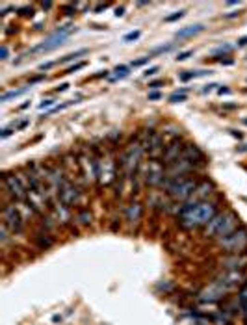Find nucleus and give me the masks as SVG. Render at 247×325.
<instances>
[{
  "label": "nucleus",
  "instance_id": "obj_11",
  "mask_svg": "<svg viewBox=\"0 0 247 325\" xmlns=\"http://www.w3.org/2000/svg\"><path fill=\"white\" fill-rule=\"evenodd\" d=\"M238 223H240L238 216H236L234 212H231V210H227L225 219L221 221V225H219V229H217V232H216V238L217 240H221L225 236H229L231 232H234L238 229Z\"/></svg>",
  "mask_w": 247,
  "mask_h": 325
},
{
  "label": "nucleus",
  "instance_id": "obj_20",
  "mask_svg": "<svg viewBox=\"0 0 247 325\" xmlns=\"http://www.w3.org/2000/svg\"><path fill=\"white\" fill-rule=\"evenodd\" d=\"M238 307H240V314L244 318V322L247 324V283L242 286L238 294Z\"/></svg>",
  "mask_w": 247,
  "mask_h": 325
},
{
  "label": "nucleus",
  "instance_id": "obj_38",
  "mask_svg": "<svg viewBox=\"0 0 247 325\" xmlns=\"http://www.w3.org/2000/svg\"><path fill=\"white\" fill-rule=\"evenodd\" d=\"M162 84H164V80H156V82H151V84H149V87H160Z\"/></svg>",
  "mask_w": 247,
  "mask_h": 325
},
{
  "label": "nucleus",
  "instance_id": "obj_34",
  "mask_svg": "<svg viewBox=\"0 0 247 325\" xmlns=\"http://www.w3.org/2000/svg\"><path fill=\"white\" fill-rule=\"evenodd\" d=\"M11 134H13V130H11V128H4V130H2V134H0V138L6 139L8 136H11Z\"/></svg>",
  "mask_w": 247,
  "mask_h": 325
},
{
  "label": "nucleus",
  "instance_id": "obj_17",
  "mask_svg": "<svg viewBox=\"0 0 247 325\" xmlns=\"http://www.w3.org/2000/svg\"><path fill=\"white\" fill-rule=\"evenodd\" d=\"M225 214H227V212L216 214V216L210 219V223L205 227V236H206V238H208V236H210V238H212V236H216V232H217V229H219V225H221V221L225 219Z\"/></svg>",
  "mask_w": 247,
  "mask_h": 325
},
{
  "label": "nucleus",
  "instance_id": "obj_8",
  "mask_svg": "<svg viewBox=\"0 0 247 325\" xmlns=\"http://www.w3.org/2000/svg\"><path fill=\"white\" fill-rule=\"evenodd\" d=\"M164 178H165V169H164V163L158 160H149L145 165V182L149 186H162Z\"/></svg>",
  "mask_w": 247,
  "mask_h": 325
},
{
  "label": "nucleus",
  "instance_id": "obj_12",
  "mask_svg": "<svg viewBox=\"0 0 247 325\" xmlns=\"http://www.w3.org/2000/svg\"><path fill=\"white\" fill-rule=\"evenodd\" d=\"M164 149H165V141H164V134L160 132H153V136L149 139V155H151V160H158V156L164 155Z\"/></svg>",
  "mask_w": 247,
  "mask_h": 325
},
{
  "label": "nucleus",
  "instance_id": "obj_18",
  "mask_svg": "<svg viewBox=\"0 0 247 325\" xmlns=\"http://www.w3.org/2000/svg\"><path fill=\"white\" fill-rule=\"evenodd\" d=\"M225 268L231 271H238V270H244L247 264V258H242V256L234 255V256H229L227 260H225Z\"/></svg>",
  "mask_w": 247,
  "mask_h": 325
},
{
  "label": "nucleus",
  "instance_id": "obj_39",
  "mask_svg": "<svg viewBox=\"0 0 247 325\" xmlns=\"http://www.w3.org/2000/svg\"><path fill=\"white\" fill-rule=\"evenodd\" d=\"M106 8H108V4H99V6L95 8V11L99 13V11H102V9H106Z\"/></svg>",
  "mask_w": 247,
  "mask_h": 325
},
{
  "label": "nucleus",
  "instance_id": "obj_19",
  "mask_svg": "<svg viewBox=\"0 0 247 325\" xmlns=\"http://www.w3.org/2000/svg\"><path fill=\"white\" fill-rule=\"evenodd\" d=\"M205 30V26L203 24H193V26H188V28H182V30H178L175 34V38L178 39H186V38H192V36H197L199 32Z\"/></svg>",
  "mask_w": 247,
  "mask_h": 325
},
{
  "label": "nucleus",
  "instance_id": "obj_46",
  "mask_svg": "<svg viewBox=\"0 0 247 325\" xmlns=\"http://www.w3.org/2000/svg\"><path fill=\"white\" fill-rule=\"evenodd\" d=\"M240 13L238 11H234V13H229V15H227V19H232V17H238Z\"/></svg>",
  "mask_w": 247,
  "mask_h": 325
},
{
  "label": "nucleus",
  "instance_id": "obj_5",
  "mask_svg": "<svg viewBox=\"0 0 247 325\" xmlns=\"http://www.w3.org/2000/svg\"><path fill=\"white\" fill-rule=\"evenodd\" d=\"M141 155H143V147H141V143H139V141H134V143H130L128 147L124 149L123 167H124L126 177L136 175V169H138V163H139V160H141Z\"/></svg>",
  "mask_w": 247,
  "mask_h": 325
},
{
  "label": "nucleus",
  "instance_id": "obj_10",
  "mask_svg": "<svg viewBox=\"0 0 247 325\" xmlns=\"http://www.w3.org/2000/svg\"><path fill=\"white\" fill-rule=\"evenodd\" d=\"M182 151H184V143L180 139H173L167 143V147L164 149V155H162V163L165 165H171L175 163L177 160L182 158Z\"/></svg>",
  "mask_w": 247,
  "mask_h": 325
},
{
  "label": "nucleus",
  "instance_id": "obj_31",
  "mask_svg": "<svg viewBox=\"0 0 247 325\" xmlns=\"http://www.w3.org/2000/svg\"><path fill=\"white\" fill-rule=\"evenodd\" d=\"M56 63L54 62H48V63H41V65H39V69L41 71H48L50 69V67H54Z\"/></svg>",
  "mask_w": 247,
  "mask_h": 325
},
{
  "label": "nucleus",
  "instance_id": "obj_15",
  "mask_svg": "<svg viewBox=\"0 0 247 325\" xmlns=\"http://www.w3.org/2000/svg\"><path fill=\"white\" fill-rule=\"evenodd\" d=\"M225 292H227V290H225V288H221L216 283V284H212L210 288H206L205 292H201V299H203V301H208V303L217 301V299H219V297H221Z\"/></svg>",
  "mask_w": 247,
  "mask_h": 325
},
{
  "label": "nucleus",
  "instance_id": "obj_25",
  "mask_svg": "<svg viewBox=\"0 0 247 325\" xmlns=\"http://www.w3.org/2000/svg\"><path fill=\"white\" fill-rule=\"evenodd\" d=\"M149 60H151V56H143V58H139V60H136V62H132L130 67H141V65L149 63Z\"/></svg>",
  "mask_w": 247,
  "mask_h": 325
},
{
  "label": "nucleus",
  "instance_id": "obj_16",
  "mask_svg": "<svg viewBox=\"0 0 247 325\" xmlns=\"http://www.w3.org/2000/svg\"><path fill=\"white\" fill-rule=\"evenodd\" d=\"M141 214H143V206L139 203H130L126 206V221L128 223H138L141 219Z\"/></svg>",
  "mask_w": 247,
  "mask_h": 325
},
{
  "label": "nucleus",
  "instance_id": "obj_30",
  "mask_svg": "<svg viewBox=\"0 0 247 325\" xmlns=\"http://www.w3.org/2000/svg\"><path fill=\"white\" fill-rule=\"evenodd\" d=\"M192 54H193V50H184V52H180V54L177 56V62H184V60H188Z\"/></svg>",
  "mask_w": 247,
  "mask_h": 325
},
{
  "label": "nucleus",
  "instance_id": "obj_9",
  "mask_svg": "<svg viewBox=\"0 0 247 325\" xmlns=\"http://www.w3.org/2000/svg\"><path fill=\"white\" fill-rule=\"evenodd\" d=\"M58 197H60V203H62L63 206H75L80 203V188L77 184H73L69 180H65L63 186L60 188V192H58Z\"/></svg>",
  "mask_w": 247,
  "mask_h": 325
},
{
  "label": "nucleus",
  "instance_id": "obj_3",
  "mask_svg": "<svg viewBox=\"0 0 247 325\" xmlns=\"http://www.w3.org/2000/svg\"><path fill=\"white\" fill-rule=\"evenodd\" d=\"M217 242H219V247L221 249L238 255V253H242V251L247 247V229L238 227V229L234 232H231L229 236H225V238H221V240H217Z\"/></svg>",
  "mask_w": 247,
  "mask_h": 325
},
{
  "label": "nucleus",
  "instance_id": "obj_21",
  "mask_svg": "<svg viewBox=\"0 0 247 325\" xmlns=\"http://www.w3.org/2000/svg\"><path fill=\"white\" fill-rule=\"evenodd\" d=\"M26 89H28V87H21V89H13V91H6L4 95H2V102H8V101H11V99H15V97H19V95H23Z\"/></svg>",
  "mask_w": 247,
  "mask_h": 325
},
{
  "label": "nucleus",
  "instance_id": "obj_4",
  "mask_svg": "<svg viewBox=\"0 0 247 325\" xmlns=\"http://www.w3.org/2000/svg\"><path fill=\"white\" fill-rule=\"evenodd\" d=\"M75 30H77V28H73L71 24H67V26H62V28H60V30H56L52 36H48V38H46L45 41L41 43V45L34 46L30 52L34 54V52H50V50H54V48H58V46L62 45L63 41L69 38V36Z\"/></svg>",
  "mask_w": 247,
  "mask_h": 325
},
{
  "label": "nucleus",
  "instance_id": "obj_43",
  "mask_svg": "<svg viewBox=\"0 0 247 325\" xmlns=\"http://www.w3.org/2000/svg\"><path fill=\"white\" fill-rule=\"evenodd\" d=\"M123 13H124V8H117V9H116V15H117V17H121Z\"/></svg>",
  "mask_w": 247,
  "mask_h": 325
},
{
  "label": "nucleus",
  "instance_id": "obj_35",
  "mask_svg": "<svg viewBox=\"0 0 247 325\" xmlns=\"http://www.w3.org/2000/svg\"><path fill=\"white\" fill-rule=\"evenodd\" d=\"M0 52H2V58H0V60H8V46L6 45H2V50H0Z\"/></svg>",
  "mask_w": 247,
  "mask_h": 325
},
{
  "label": "nucleus",
  "instance_id": "obj_24",
  "mask_svg": "<svg viewBox=\"0 0 247 325\" xmlns=\"http://www.w3.org/2000/svg\"><path fill=\"white\" fill-rule=\"evenodd\" d=\"M78 219H80V223H84V225L91 223V214H89V210H82V212L78 214Z\"/></svg>",
  "mask_w": 247,
  "mask_h": 325
},
{
  "label": "nucleus",
  "instance_id": "obj_36",
  "mask_svg": "<svg viewBox=\"0 0 247 325\" xmlns=\"http://www.w3.org/2000/svg\"><path fill=\"white\" fill-rule=\"evenodd\" d=\"M162 95L160 93H156V91H153V93H149V101H158Z\"/></svg>",
  "mask_w": 247,
  "mask_h": 325
},
{
  "label": "nucleus",
  "instance_id": "obj_14",
  "mask_svg": "<svg viewBox=\"0 0 247 325\" xmlns=\"http://www.w3.org/2000/svg\"><path fill=\"white\" fill-rule=\"evenodd\" d=\"M214 192V184L210 180H203L197 184L195 192H193L192 199L190 201H208V195Z\"/></svg>",
  "mask_w": 247,
  "mask_h": 325
},
{
  "label": "nucleus",
  "instance_id": "obj_28",
  "mask_svg": "<svg viewBox=\"0 0 247 325\" xmlns=\"http://www.w3.org/2000/svg\"><path fill=\"white\" fill-rule=\"evenodd\" d=\"M139 36H141V32L136 30V32H130V34H126L123 38V41H134V39H138Z\"/></svg>",
  "mask_w": 247,
  "mask_h": 325
},
{
  "label": "nucleus",
  "instance_id": "obj_42",
  "mask_svg": "<svg viewBox=\"0 0 247 325\" xmlns=\"http://www.w3.org/2000/svg\"><path fill=\"white\" fill-rule=\"evenodd\" d=\"M212 87H216V84H210V85H205V89H203V93H208Z\"/></svg>",
  "mask_w": 247,
  "mask_h": 325
},
{
  "label": "nucleus",
  "instance_id": "obj_40",
  "mask_svg": "<svg viewBox=\"0 0 247 325\" xmlns=\"http://www.w3.org/2000/svg\"><path fill=\"white\" fill-rule=\"evenodd\" d=\"M238 45H240V46H247V36H246V38L238 39Z\"/></svg>",
  "mask_w": 247,
  "mask_h": 325
},
{
  "label": "nucleus",
  "instance_id": "obj_26",
  "mask_svg": "<svg viewBox=\"0 0 247 325\" xmlns=\"http://www.w3.org/2000/svg\"><path fill=\"white\" fill-rule=\"evenodd\" d=\"M184 101H186L184 93H173L169 97V102H184Z\"/></svg>",
  "mask_w": 247,
  "mask_h": 325
},
{
  "label": "nucleus",
  "instance_id": "obj_1",
  "mask_svg": "<svg viewBox=\"0 0 247 325\" xmlns=\"http://www.w3.org/2000/svg\"><path fill=\"white\" fill-rule=\"evenodd\" d=\"M216 214V203L188 201L178 210V223L186 231H193V229H199V227H206Z\"/></svg>",
  "mask_w": 247,
  "mask_h": 325
},
{
  "label": "nucleus",
  "instance_id": "obj_29",
  "mask_svg": "<svg viewBox=\"0 0 247 325\" xmlns=\"http://www.w3.org/2000/svg\"><path fill=\"white\" fill-rule=\"evenodd\" d=\"M85 65V62H80V63H77V65H73V67H69V69L65 71L63 75H71V73H75V71H80L82 67Z\"/></svg>",
  "mask_w": 247,
  "mask_h": 325
},
{
  "label": "nucleus",
  "instance_id": "obj_45",
  "mask_svg": "<svg viewBox=\"0 0 247 325\" xmlns=\"http://www.w3.org/2000/svg\"><path fill=\"white\" fill-rule=\"evenodd\" d=\"M67 87H69V84H62V85H60V87H58V91H65Z\"/></svg>",
  "mask_w": 247,
  "mask_h": 325
},
{
  "label": "nucleus",
  "instance_id": "obj_32",
  "mask_svg": "<svg viewBox=\"0 0 247 325\" xmlns=\"http://www.w3.org/2000/svg\"><path fill=\"white\" fill-rule=\"evenodd\" d=\"M54 104V101H43L41 104H39V110H45V108H50Z\"/></svg>",
  "mask_w": 247,
  "mask_h": 325
},
{
  "label": "nucleus",
  "instance_id": "obj_22",
  "mask_svg": "<svg viewBox=\"0 0 247 325\" xmlns=\"http://www.w3.org/2000/svg\"><path fill=\"white\" fill-rule=\"evenodd\" d=\"M84 54H87V50H85V48H80V50H77V52H73V54L65 56V58H63L60 63H69V62H73V60H77V58H80V56H84Z\"/></svg>",
  "mask_w": 247,
  "mask_h": 325
},
{
  "label": "nucleus",
  "instance_id": "obj_44",
  "mask_svg": "<svg viewBox=\"0 0 247 325\" xmlns=\"http://www.w3.org/2000/svg\"><path fill=\"white\" fill-rule=\"evenodd\" d=\"M229 91H231L229 87H221V89H217V93H219V95H223V93H229Z\"/></svg>",
  "mask_w": 247,
  "mask_h": 325
},
{
  "label": "nucleus",
  "instance_id": "obj_23",
  "mask_svg": "<svg viewBox=\"0 0 247 325\" xmlns=\"http://www.w3.org/2000/svg\"><path fill=\"white\" fill-rule=\"evenodd\" d=\"M128 71H130V67L128 65H117L116 67V77L114 78H124V77H128Z\"/></svg>",
  "mask_w": 247,
  "mask_h": 325
},
{
  "label": "nucleus",
  "instance_id": "obj_41",
  "mask_svg": "<svg viewBox=\"0 0 247 325\" xmlns=\"http://www.w3.org/2000/svg\"><path fill=\"white\" fill-rule=\"evenodd\" d=\"M41 8H43V9H50V8H52V2H43V4H41Z\"/></svg>",
  "mask_w": 247,
  "mask_h": 325
},
{
  "label": "nucleus",
  "instance_id": "obj_2",
  "mask_svg": "<svg viewBox=\"0 0 247 325\" xmlns=\"http://www.w3.org/2000/svg\"><path fill=\"white\" fill-rule=\"evenodd\" d=\"M197 180L190 177H178V178H164V184L165 190H167V195H169L173 201H188L192 199L193 192L197 188Z\"/></svg>",
  "mask_w": 247,
  "mask_h": 325
},
{
  "label": "nucleus",
  "instance_id": "obj_6",
  "mask_svg": "<svg viewBox=\"0 0 247 325\" xmlns=\"http://www.w3.org/2000/svg\"><path fill=\"white\" fill-rule=\"evenodd\" d=\"M2 223L6 225L13 234H21L23 232L24 221L15 204H6L4 206V210H2Z\"/></svg>",
  "mask_w": 247,
  "mask_h": 325
},
{
  "label": "nucleus",
  "instance_id": "obj_7",
  "mask_svg": "<svg viewBox=\"0 0 247 325\" xmlns=\"http://www.w3.org/2000/svg\"><path fill=\"white\" fill-rule=\"evenodd\" d=\"M4 186H6V192L11 195L13 201H28V190L24 188V184L21 182V178L17 175H11V173H6L4 175Z\"/></svg>",
  "mask_w": 247,
  "mask_h": 325
},
{
  "label": "nucleus",
  "instance_id": "obj_27",
  "mask_svg": "<svg viewBox=\"0 0 247 325\" xmlns=\"http://www.w3.org/2000/svg\"><path fill=\"white\" fill-rule=\"evenodd\" d=\"M180 17H184V11H175L173 15L165 17V23H173V21H177V19H180Z\"/></svg>",
  "mask_w": 247,
  "mask_h": 325
},
{
  "label": "nucleus",
  "instance_id": "obj_13",
  "mask_svg": "<svg viewBox=\"0 0 247 325\" xmlns=\"http://www.w3.org/2000/svg\"><path fill=\"white\" fill-rule=\"evenodd\" d=\"M182 158L188 160L190 163H205V155L201 153V149L197 147V145H193V143H188L184 145V151H182Z\"/></svg>",
  "mask_w": 247,
  "mask_h": 325
},
{
  "label": "nucleus",
  "instance_id": "obj_33",
  "mask_svg": "<svg viewBox=\"0 0 247 325\" xmlns=\"http://www.w3.org/2000/svg\"><path fill=\"white\" fill-rule=\"evenodd\" d=\"M19 13H21V15H24V17H28V15H32L34 11H32V8H21V9H19Z\"/></svg>",
  "mask_w": 247,
  "mask_h": 325
},
{
  "label": "nucleus",
  "instance_id": "obj_37",
  "mask_svg": "<svg viewBox=\"0 0 247 325\" xmlns=\"http://www.w3.org/2000/svg\"><path fill=\"white\" fill-rule=\"evenodd\" d=\"M158 73V67H151V69L145 71V77H153V75H156Z\"/></svg>",
  "mask_w": 247,
  "mask_h": 325
}]
</instances>
